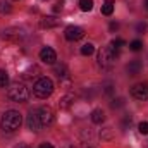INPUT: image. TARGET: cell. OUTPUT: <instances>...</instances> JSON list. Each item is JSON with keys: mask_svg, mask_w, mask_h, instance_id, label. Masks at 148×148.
Instances as JSON below:
<instances>
[{"mask_svg": "<svg viewBox=\"0 0 148 148\" xmlns=\"http://www.w3.org/2000/svg\"><path fill=\"white\" fill-rule=\"evenodd\" d=\"M21 122H23V117H21L19 112L17 110H7L3 115H2L0 126H2V129H3L5 133H12V131L19 129Z\"/></svg>", "mask_w": 148, "mask_h": 148, "instance_id": "obj_1", "label": "cell"}, {"mask_svg": "<svg viewBox=\"0 0 148 148\" xmlns=\"http://www.w3.org/2000/svg\"><path fill=\"white\" fill-rule=\"evenodd\" d=\"M117 55H119V50H115L114 47H105L98 52V66L103 67V69H112L115 60H117Z\"/></svg>", "mask_w": 148, "mask_h": 148, "instance_id": "obj_2", "label": "cell"}, {"mask_svg": "<svg viewBox=\"0 0 148 148\" xmlns=\"http://www.w3.org/2000/svg\"><path fill=\"white\" fill-rule=\"evenodd\" d=\"M33 93H35V97L41 98V100L48 98L53 93V81L50 77H40L33 86Z\"/></svg>", "mask_w": 148, "mask_h": 148, "instance_id": "obj_3", "label": "cell"}, {"mask_svg": "<svg viewBox=\"0 0 148 148\" xmlns=\"http://www.w3.org/2000/svg\"><path fill=\"white\" fill-rule=\"evenodd\" d=\"M7 97L14 102H24L28 98V88L23 83H12L7 88Z\"/></svg>", "mask_w": 148, "mask_h": 148, "instance_id": "obj_4", "label": "cell"}, {"mask_svg": "<svg viewBox=\"0 0 148 148\" xmlns=\"http://www.w3.org/2000/svg\"><path fill=\"white\" fill-rule=\"evenodd\" d=\"M36 112H38V119H40L43 127H48V126H52L55 122V115H53V110L50 107H40Z\"/></svg>", "mask_w": 148, "mask_h": 148, "instance_id": "obj_5", "label": "cell"}, {"mask_svg": "<svg viewBox=\"0 0 148 148\" xmlns=\"http://www.w3.org/2000/svg\"><path fill=\"white\" fill-rule=\"evenodd\" d=\"M131 97L140 100V102H145L148 100V83H138L131 88Z\"/></svg>", "mask_w": 148, "mask_h": 148, "instance_id": "obj_6", "label": "cell"}, {"mask_svg": "<svg viewBox=\"0 0 148 148\" xmlns=\"http://www.w3.org/2000/svg\"><path fill=\"white\" fill-rule=\"evenodd\" d=\"M64 35H66V38L69 41H77V40H81V38L84 36V29L79 28V26H67L66 31H64Z\"/></svg>", "mask_w": 148, "mask_h": 148, "instance_id": "obj_7", "label": "cell"}, {"mask_svg": "<svg viewBox=\"0 0 148 148\" xmlns=\"http://www.w3.org/2000/svg\"><path fill=\"white\" fill-rule=\"evenodd\" d=\"M40 60H41V62H45V64H55V60H57L55 50H53V48H50V47L41 48V52H40Z\"/></svg>", "mask_w": 148, "mask_h": 148, "instance_id": "obj_8", "label": "cell"}, {"mask_svg": "<svg viewBox=\"0 0 148 148\" xmlns=\"http://www.w3.org/2000/svg\"><path fill=\"white\" fill-rule=\"evenodd\" d=\"M3 40H9V41H19L23 38V31L21 29H16V28H10V29H5L2 33Z\"/></svg>", "mask_w": 148, "mask_h": 148, "instance_id": "obj_9", "label": "cell"}, {"mask_svg": "<svg viewBox=\"0 0 148 148\" xmlns=\"http://www.w3.org/2000/svg\"><path fill=\"white\" fill-rule=\"evenodd\" d=\"M28 127L31 129V131H40L43 126H41V122H40V119H38V112L35 110V112H31L29 115H28Z\"/></svg>", "mask_w": 148, "mask_h": 148, "instance_id": "obj_10", "label": "cell"}, {"mask_svg": "<svg viewBox=\"0 0 148 148\" xmlns=\"http://www.w3.org/2000/svg\"><path fill=\"white\" fill-rule=\"evenodd\" d=\"M141 69H143V64L140 60H133V62H129L126 66V71H127L129 76H138V74L141 73Z\"/></svg>", "mask_w": 148, "mask_h": 148, "instance_id": "obj_11", "label": "cell"}, {"mask_svg": "<svg viewBox=\"0 0 148 148\" xmlns=\"http://www.w3.org/2000/svg\"><path fill=\"white\" fill-rule=\"evenodd\" d=\"M91 121L95 124H102L105 121V112L102 110V109H95V110L91 112Z\"/></svg>", "mask_w": 148, "mask_h": 148, "instance_id": "obj_12", "label": "cell"}, {"mask_svg": "<svg viewBox=\"0 0 148 148\" xmlns=\"http://www.w3.org/2000/svg\"><path fill=\"white\" fill-rule=\"evenodd\" d=\"M114 0H105L103 2V5H102V14L103 16H112V12H114Z\"/></svg>", "mask_w": 148, "mask_h": 148, "instance_id": "obj_13", "label": "cell"}, {"mask_svg": "<svg viewBox=\"0 0 148 148\" xmlns=\"http://www.w3.org/2000/svg\"><path fill=\"white\" fill-rule=\"evenodd\" d=\"M40 24H41V28H55L59 24V19H55V17H43Z\"/></svg>", "mask_w": 148, "mask_h": 148, "instance_id": "obj_14", "label": "cell"}, {"mask_svg": "<svg viewBox=\"0 0 148 148\" xmlns=\"http://www.w3.org/2000/svg\"><path fill=\"white\" fill-rule=\"evenodd\" d=\"M79 9L83 12H90L93 9V0H79Z\"/></svg>", "mask_w": 148, "mask_h": 148, "instance_id": "obj_15", "label": "cell"}, {"mask_svg": "<svg viewBox=\"0 0 148 148\" xmlns=\"http://www.w3.org/2000/svg\"><path fill=\"white\" fill-rule=\"evenodd\" d=\"M7 84H9V74H7V71L0 69V88H3Z\"/></svg>", "mask_w": 148, "mask_h": 148, "instance_id": "obj_16", "label": "cell"}, {"mask_svg": "<svg viewBox=\"0 0 148 148\" xmlns=\"http://www.w3.org/2000/svg\"><path fill=\"white\" fill-rule=\"evenodd\" d=\"M93 52H95V47H93L91 43H86V45L81 47V53H83V55H91Z\"/></svg>", "mask_w": 148, "mask_h": 148, "instance_id": "obj_17", "label": "cell"}, {"mask_svg": "<svg viewBox=\"0 0 148 148\" xmlns=\"http://www.w3.org/2000/svg\"><path fill=\"white\" fill-rule=\"evenodd\" d=\"M55 74H57L59 77H67V69H66V66H64V64L55 66Z\"/></svg>", "mask_w": 148, "mask_h": 148, "instance_id": "obj_18", "label": "cell"}, {"mask_svg": "<svg viewBox=\"0 0 148 148\" xmlns=\"http://www.w3.org/2000/svg\"><path fill=\"white\" fill-rule=\"evenodd\" d=\"M141 47H143V43H141L140 40H133V41L129 43V50H133V52H140Z\"/></svg>", "mask_w": 148, "mask_h": 148, "instance_id": "obj_19", "label": "cell"}, {"mask_svg": "<svg viewBox=\"0 0 148 148\" xmlns=\"http://www.w3.org/2000/svg\"><path fill=\"white\" fill-rule=\"evenodd\" d=\"M110 45H112V47H114V48H115V50H119L121 47H124V45H126V41H124L122 38H115V40L112 41Z\"/></svg>", "mask_w": 148, "mask_h": 148, "instance_id": "obj_20", "label": "cell"}, {"mask_svg": "<svg viewBox=\"0 0 148 148\" xmlns=\"http://www.w3.org/2000/svg\"><path fill=\"white\" fill-rule=\"evenodd\" d=\"M0 12L2 14H9L10 12V5L7 2H0Z\"/></svg>", "mask_w": 148, "mask_h": 148, "instance_id": "obj_21", "label": "cell"}, {"mask_svg": "<svg viewBox=\"0 0 148 148\" xmlns=\"http://www.w3.org/2000/svg\"><path fill=\"white\" fill-rule=\"evenodd\" d=\"M138 129H140L141 134H148V122H141V124L138 126Z\"/></svg>", "mask_w": 148, "mask_h": 148, "instance_id": "obj_22", "label": "cell"}, {"mask_svg": "<svg viewBox=\"0 0 148 148\" xmlns=\"http://www.w3.org/2000/svg\"><path fill=\"white\" fill-rule=\"evenodd\" d=\"M71 100H73V97H66V98H62L60 107H62V109H67V107H69V103H71Z\"/></svg>", "mask_w": 148, "mask_h": 148, "instance_id": "obj_23", "label": "cell"}, {"mask_svg": "<svg viewBox=\"0 0 148 148\" xmlns=\"http://www.w3.org/2000/svg\"><path fill=\"white\" fill-rule=\"evenodd\" d=\"M136 29H138V31H145V29H147V24H145V23H140V24L136 26Z\"/></svg>", "mask_w": 148, "mask_h": 148, "instance_id": "obj_24", "label": "cell"}, {"mask_svg": "<svg viewBox=\"0 0 148 148\" xmlns=\"http://www.w3.org/2000/svg\"><path fill=\"white\" fill-rule=\"evenodd\" d=\"M60 9H62V2H57V3H55V7H53V12H59Z\"/></svg>", "mask_w": 148, "mask_h": 148, "instance_id": "obj_25", "label": "cell"}, {"mask_svg": "<svg viewBox=\"0 0 148 148\" xmlns=\"http://www.w3.org/2000/svg\"><path fill=\"white\" fill-rule=\"evenodd\" d=\"M109 28H110V31H117L119 24H117V23H110V26H109Z\"/></svg>", "mask_w": 148, "mask_h": 148, "instance_id": "obj_26", "label": "cell"}, {"mask_svg": "<svg viewBox=\"0 0 148 148\" xmlns=\"http://www.w3.org/2000/svg\"><path fill=\"white\" fill-rule=\"evenodd\" d=\"M38 148H53V147H52L50 143H41V145H40Z\"/></svg>", "mask_w": 148, "mask_h": 148, "instance_id": "obj_27", "label": "cell"}, {"mask_svg": "<svg viewBox=\"0 0 148 148\" xmlns=\"http://www.w3.org/2000/svg\"><path fill=\"white\" fill-rule=\"evenodd\" d=\"M17 148H29V147H28V145H19Z\"/></svg>", "mask_w": 148, "mask_h": 148, "instance_id": "obj_28", "label": "cell"}, {"mask_svg": "<svg viewBox=\"0 0 148 148\" xmlns=\"http://www.w3.org/2000/svg\"><path fill=\"white\" fill-rule=\"evenodd\" d=\"M145 9L148 10V0H145Z\"/></svg>", "mask_w": 148, "mask_h": 148, "instance_id": "obj_29", "label": "cell"}, {"mask_svg": "<svg viewBox=\"0 0 148 148\" xmlns=\"http://www.w3.org/2000/svg\"><path fill=\"white\" fill-rule=\"evenodd\" d=\"M64 148H74V145H66Z\"/></svg>", "mask_w": 148, "mask_h": 148, "instance_id": "obj_30", "label": "cell"}, {"mask_svg": "<svg viewBox=\"0 0 148 148\" xmlns=\"http://www.w3.org/2000/svg\"><path fill=\"white\" fill-rule=\"evenodd\" d=\"M84 148H93V147H86V145H84Z\"/></svg>", "mask_w": 148, "mask_h": 148, "instance_id": "obj_31", "label": "cell"}]
</instances>
